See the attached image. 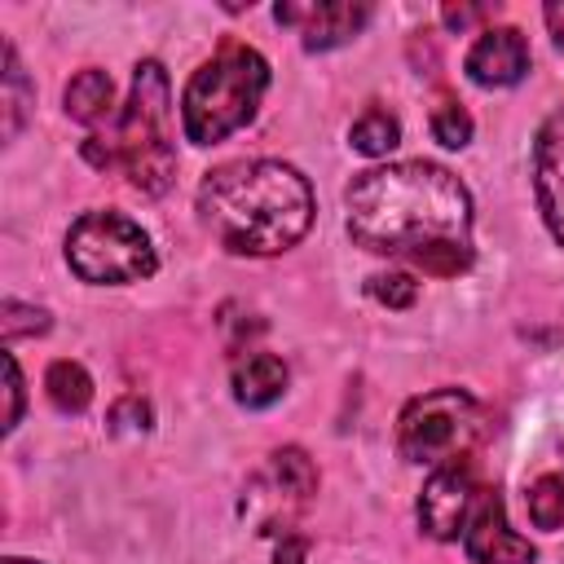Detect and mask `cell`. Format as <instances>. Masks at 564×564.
<instances>
[{
    "instance_id": "6da1fadb",
    "label": "cell",
    "mask_w": 564,
    "mask_h": 564,
    "mask_svg": "<svg viewBox=\"0 0 564 564\" xmlns=\"http://www.w3.org/2000/svg\"><path fill=\"white\" fill-rule=\"evenodd\" d=\"M348 234L379 256H405L432 278H458L471 264V194L427 159L361 172L348 194Z\"/></svg>"
},
{
    "instance_id": "7a4b0ae2",
    "label": "cell",
    "mask_w": 564,
    "mask_h": 564,
    "mask_svg": "<svg viewBox=\"0 0 564 564\" xmlns=\"http://www.w3.org/2000/svg\"><path fill=\"white\" fill-rule=\"evenodd\" d=\"M198 220L234 256H278L308 234L313 189L278 159L220 163L198 185Z\"/></svg>"
},
{
    "instance_id": "3957f363",
    "label": "cell",
    "mask_w": 564,
    "mask_h": 564,
    "mask_svg": "<svg viewBox=\"0 0 564 564\" xmlns=\"http://www.w3.org/2000/svg\"><path fill=\"white\" fill-rule=\"evenodd\" d=\"M269 88V62L247 44H225L212 62H203L181 97V123L194 145H216L238 132Z\"/></svg>"
},
{
    "instance_id": "277c9868",
    "label": "cell",
    "mask_w": 564,
    "mask_h": 564,
    "mask_svg": "<svg viewBox=\"0 0 564 564\" xmlns=\"http://www.w3.org/2000/svg\"><path fill=\"white\" fill-rule=\"evenodd\" d=\"M167 75L159 62H141L132 75V97L119 115V128L110 141L115 167H123L128 185L141 194H163L176 176V150L167 137Z\"/></svg>"
},
{
    "instance_id": "5b68a950",
    "label": "cell",
    "mask_w": 564,
    "mask_h": 564,
    "mask_svg": "<svg viewBox=\"0 0 564 564\" xmlns=\"http://www.w3.org/2000/svg\"><path fill=\"white\" fill-rule=\"evenodd\" d=\"M485 410L463 388H436L414 397L397 419L401 458L419 467H454L485 441Z\"/></svg>"
},
{
    "instance_id": "8992f818",
    "label": "cell",
    "mask_w": 564,
    "mask_h": 564,
    "mask_svg": "<svg viewBox=\"0 0 564 564\" xmlns=\"http://www.w3.org/2000/svg\"><path fill=\"white\" fill-rule=\"evenodd\" d=\"M66 260L84 282H137L154 273V247L145 229L119 212H84L66 234Z\"/></svg>"
},
{
    "instance_id": "52a82bcc",
    "label": "cell",
    "mask_w": 564,
    "mask_h": 564,
    "mask_svg": "<svg viewBox=\"0 0 564 564\" xmlns=\"http://www.w3.org/2000/svg\"><path fill=\"white\" fill-rule=\"evenodd\" d=\"M480 494H485V489L476 485V476H471L467 463L436 467V471L427 476L423 494H419V524H423V533L436 538V542L458 538V533L467 529V520H471Z\"/></svg>"
},
{
    "instance_id": "ba28073f",
    "label": "cell",
    "mask_w": 564,
    "mask_h": 564,
    "mask_svg": "<svg viewBox=\"0 0 564 564\" xmlns=\"http://www.w3.org/2000/svg\"><path fill=\"white\" fill-rule=\"evenodd\" d=\"M463 546H467V560L471 564H533V546L529 538H520L511 524H507V511H502V498L494 489L480 494L467 529H463Z\"/></svg>"
},
{
    "instance_id": "9c48e42d",
    "label": "cell",
    "mask_w": 564,
    "mask_h": 564,
    "mask_svg": "<svg viewBox=\"0 0 564 564\" xmlns=\"http://www.w3.org/2000/svg\"><path fill=\"white\" fill-rule=\"evenodd\" d=\"M313 489H317V471H313L308 454L295 449V445H286V449H273V454H269V467H264V476H260V489L247 494V507L256 511L260 502H269V507H273L269 529H278V520L286 524V516H291L295 507H304Z\"/></svg>"
},
{
    "instance_id": "30bf717a",
    "label": "cell",
    "mask_w": 564,
    "mask_h": 564,
    "mask_svg": "<svg viewBox=\"0 0 564 564\" xmlns=\"http://www.w3.org/2000/svg\"><path fill=\"white\" fill-rule=\"evenodd\" d=\"M273 18L286 22V26H300L308 53H326V48L348 44L366 26L370 9L366 4H348V0H335V4H278Z\"/></svg>"
},
{
    "instance_id": "8fae6325",
    "label": "cell",
    "mask_w": 564,
    "mask_h": 564,
    "mask_svg": "<svg viewBox=\"0 0 564 564\" xmlns=\"http://www.w3.org/2000/svg\"><path fill=\"white\" fill-rule=\"evenodd\" d=\"M463 70L471 75V84L480 88H511L524 79L529 70V40L516 26H489L480 31V40L467 48Z\"/></svg>"
},
{
    "instance_id": "7c38bea8",
    "label": "cell",
    "mask_w": 564,
    "mask_h": 564,
    "mask_svg": "<svg viewBox=\"0 0 564 564\" xmlns=\"http://www.w3.org/2000/svg\"><path fill=\"white\" fill-rule=\"evenodd\" d=\"M533 194H538L542 220L564 242V110L551 115L538 128V141H533Z\"/></svg>"
},
{
    "instance_id": "4fadbf2b",
    "label": "cell",
    "mask_w": 564,
    "mask_h": 564,
    "mask_svg": "<svg viewBox=\"0 0 564 564\" xmlns=\"http://www.w3.org/2000/svg\"><path fill=\"white\" fill-rule=\"evenodd\" d=\"M286 392V366L273 352H251L247 361L234 366V397L247 410H264Z\"/></svg>"
},
{
    "instance_id": "5bb4252c",
    "label": "cell",
    "mask_w": 564,
    "mask_h": 564,
    "mask_svg": "<svg viewBox=\"0 0 564 564\" xmlns=\"http://www.w3.org/2000/svg\"><path fill=\"white\" fill-rule=\"evenodd\" d=\"M115 110V84L106 70L88 66L66 84V115L79 123H101Z\"/></svg>"
},
{
    "instance_id": "9a60e30c",
    "label": "cell",
    "mask_w": 564,
    "mask_h": 564,
    "mask_svg": "<svg viewBox=\"0 0 564 564\" xmlns=\"http://www.w3.org/2000/svg\"><path fill=\"white\" fill-rule=\"evenodd\" d=\"M44 392H48V401L62 410V414H79V410H88V401H93V379H88V370L79 366V361H53L48 366V375H44Z\"/></svg>"
},
{
    "instance_id": "2e32d148",
    "label": "cell",
    "mask_w": 564,
    "mask_h": 564,
    "mask_svg": "<svg viewBox=\"0 0 564 564\" xmlns=\"http://www.w3.org/2000/svg\"><path fill=\"white\" fill-rule=\"evenodd\" d=\"M0 101H4V141H13L22 119H26V106H31V88H26V75L18 66L13 44H4V93H0Z\"/></svg>"
},
{
    "instance_id": "e0dca14e",
    "label": "cell",
    "mask_w": 564,
    "mask_h": 564,
    "mask_svg": "<svg viewBox=\"0 0 564 564\" xmlns=\"http://www.w3.org/2000/svg\"><path fill=\"white\" fill-rule=\"evenodd\" d=\"M352 150H361V154H388L397 141H401V123H397V115H388V110H366L357 123H352Z\"/></svg>"
},
{
    "instance_id": "ac0fdd59",
    "label": "cell",
    "mask_w": 564,
    "mask_h": 564,
    "mask_svg": "<svg viewBox=\"0 0 564 564\" xmlns=\"http://www.w3.org/2000/svg\"><path fill=\"white\" fill-rule=\"evenodd\" d=\"M432 137L441 145H449V150H463L471 141V115L463 110L458 97H449V93L436 97V106H432Z\"/></svg>"
},
{
    "instance_id": "d6986e66",
    "label": "cell",
    "mask_w": 564,
    "mask_h": 564,
    "mask_svg": "<svg viewBox=\"0 0 564 564\" xmlns=\"http://www.w3.org/2000/svg\"><path fill=\"white\" fill-rule=\"evenodd\" d=\"M529 516L538 529L564 524V476H538L529 489Z\"/></svg>"
},
{
    "instance_id": "ffe728a7",
    "label": "cell",
    "mask_w": 564,
    "mask_h": 564,
    "mask_svg": "<svg viewBox=\"0 0 564 564\" xmlns=\"http://www.w3.org/2000/svg\"><path fill=\"white\" fill-rule=\"evenodd\" d=\"M0 330H4V339L44 335V330H48V313H44V308H31V304H18V300H4V308H0Z\"/></svg>"
},
{
    "instance_id": "44dd1931",
    "label": "cell",
    "mask_w": 564,
    "mask_h": 564,
    "mask_svg": "<svg viewBox=\"0 0 564 564\" xmlns=\"http://www.w3.org/2000/svg\"><path fill=\"white\" fill-rule=\"evenodd\" d=\"M370 295L379 304H388V308H410L414 295H419V286H414L410 273H375L370 278Z\"/></svg>"
},
{
    "instance_id": "7402d4cb",
    "label": "cell",
    "mask_w": 564,
    "mask_h": 564,
    "mask_svg": "<svg viewBox=\"0 0 564 564\" xmlns=\"http://www.w3.org/2000/svg\"><path fill=\"white\" fill-rule=\"evenodd\" d=\"M4 375H9V414H4V432H13L18 419H22V375H18V361H13V357H4Z\"/></svg>"
},
{
    "instance_id": "603a6c76",
    "label": "cell",
    "mask_w": 564,
    "mask_h": 564,
    "mask_svg": "<svg viewBox=\"0 0 564 564\" xmlns=\"http://www.w3.org/2000/svg\"><path fill=\"white\" fill-rule=\"evenodd\" d=\"M489 9H476V4H445L441 9V18H445V26H454V31H463V26H471L476 18H485Z\"/></svg>"
},
{
    "instance_id": "cb8c5ba5",
    "label": "cell",
    "mask_w": 564,
    "mask_h": 564,
    "mask_svg": "<svg viewBox=\"0 0 564 564\" xmlns=\"http://www.w3.org/2000/svg\"><path fill=\"white\" fill-rule=\"evenodd\" d=\"M542 18H546V26H551V35H555V44L564 48V0H555V4H546V9H542Z\"/></svg>"
},
{
    "instance_id": "d4e9b609",
    "label": "cell",
    "mask_w": 564,
    "mask_h": 564,
    "mask_svg": "<svg viewBox=\"0 0 564 564\" xmlns=\"http://www.w3.org/2000/svg\"><path fill=\"white\" fill-rule=\"evenodd\" d=\"M300 560H304V538H286L273 555V564H300Z\"/></svg>"
},
{
    "instance_id": "484cf974",
    "label": "cell",
    "mask_w": 564,
    "mask_h": 564,
    "mask_svg": "<svg viewBox=\"0 0 564 564\" xmlns=\"http://www.w3.org/2000/svg\"><path fill=\"white\" fill-rule=\"evenodd\" d=\"M4 564H31V560H18V555H9V560H4Z\"/></svg>"
}]
</instances>
